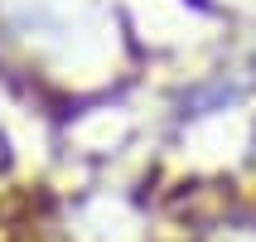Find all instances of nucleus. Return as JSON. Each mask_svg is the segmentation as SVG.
Masks as SVG:
<instances>
[{"label":"nucleus","instance_id":"nucleus-1","mask_svg":"<svg viewBox=\"0 0 256 242\" xmlns=\"http://www.w3.org/2000/svg\"><path fill=\"white\" fill-rule=\"evenodd\" d=\"M203 242H256V223H222V228L208 232Z\"/></svg>","mask_w":256,"mask_h":242}]
</instances>
